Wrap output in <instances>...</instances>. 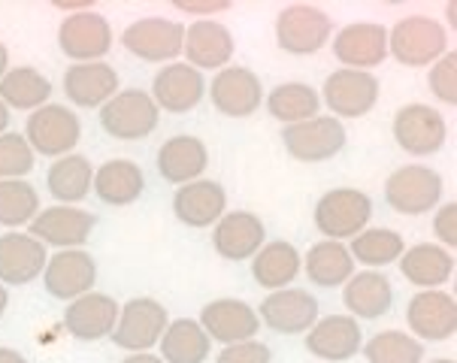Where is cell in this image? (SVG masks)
I'll return each instance as SVG.
<instances>
[{"label":"cell","instance_id":"obj_1","mask_svg":"<svg viewBox=\"0 0 457 363\" xmlns=\"http://www.w3.org/2000/svg\"><path fill=\"white\" fill-rule=\"evenodd\" d=\"M448 49V34L430 15H406L388 30V55L403 67H430Z\"/></svg>","mask_w":457,"mask_h":363},{"label":"cell","instance_id":"obj_2","mask_svg":"<svg viewBox=\"0 0 457 363\" xmlns=\"http://www.w3.org/2000/svg\"><path fill=\"white\" fill-rule=\"evenodd\" d=\"M312 219L324 239L343 243V239H352L361 230H367L370 219H373V200L358 188H330L328 194L319 197Z\"/></svg>","mask_w":457,"mask_h":363},{"label":"cell","instance_id":"obj_3","mask_svg":"<svg viewBox=\"0 0 457 363\" xmlns=\"http://www.w3.org/2000/svg\"><path fill=\"white\" fill-rule=\"evenodd\" d=\"M25 140L34 149V154L43 158H64L73 154V149L82 140V121L70 106L46 103L34 110L25 121Z\"/></svg>","mask_w":457,"mask_h":363},{"label":"cell","instance_id":"obj_4","mask_svg":"<svg viewBox=\"0 0 457 363\" xmlns=\"http://www.w3.org/2000/svg\"><path fill=\"white\" fill-rule=\"evenodd\" d=\"M100 128L112 136V140H145L149 134L158 130L161 110L154 106L149 91L143 88H128L119 91L110 103L100 106Z\"/></svg>","mask_w":457,"mask_h":363},{"label":"cell","instance_id":"obj_5","mask_svg":"<svg viewBox=\"0 0 457 363\" xmlns=\"http://www.w3.org/2000/svg\"><path fill=\"white\" fill-rule=\"evenodd\" d=\"M333 40L330 15L315 4H291L276 19V43L288 55H315Z\"/></svg>","mask_w":457,"mask_h":363},{"label":"cell","instance_id":"obj_6","mask_svg":"<svg viewBox=\"0 0 457 363\" xmlns=\"http://www.w3.org/2000/svg\"><path fill=\"white\" fill-rule=\"evenodd\" d=\"M167 324L170 315L164 303H158L154 297H134L119 309V321H115L110 339L130 354L152 351L164 336Z\"/></svg>","mask_w":457,"mask_h":363},{"label":"cell","instance_id":"obj_7","mask_svg":"<svg viewBox=\"0 0 457 363\" xmlns=\"http://www.w3.org/2000/svg\"><path fill=\"white\" fill-rule=\"evenodd\" d=\"M385 200L400 215H424L443 200V176L424 164H403L385 182Z\"/></svg>","mask_w":457,"mask_h":363},{"label":"cell","instance_id":"obj_8","mask_svg":"<svg viewBox=\"0 0 457 363\" xmlns=\"http://www.w3.org/2000/svg\"><path fill=\"white\" fill-rule=\"evenodd\" d=\"M345 128L333 115H315L300 125H288L282 130V145L294 161L303 164H321V161L337 158L345 149Z\"/></svg>","mask_w":457,"mask_h":363},{"label":"cell","instance_id":"obj_9","mask_svg":"<svg viewBox=\"0 0 457 363\" xmlns=\"http://www.w3.org/2000/svg\"><path fill=\"white\" fill-rule=\"evenodd\" d=\"M394 143L412 158H428L445 145L448 125L443 112L428 103H406L394 115Z\"/></svg>","mask_w":457,"mask_h":363},{"label":"cell","instance_id":"obj_10","mask_svg":"<svg viewBox=\"0 0 457 363\" xmlns=\"http://www.w3.org/2000/svg\"><path fill=\"white\" fill-rule=\"evenodd\" d=\"M115 37L112 25L100 12H73L61 21L58 28V45L73 64H91L110 55Z\"/></svg>","mask_w":457,"mask_h":363},{"label":"cell","instance_id":"obj_11","mask_svg":"<svg viewBox=\"0 0 457 363\" xmlns=\"http://www.w3.org/2000/svg\"><path fill=\"white\" fill-rule=\"evenodd\" d=\"M121 45L139 61H149V64H173L182 55L185 45V28L173 19H161V15H149V19H139L134 25L125 28L121 34Z\"/></svg>","mask_w":457,"mask_h":363},{"label":"cell","instance_id":"obj_12","mask_svg":"<svg viewBox=\"0 0 457 363\" xmlns=\"http://www.w3.org/2000/svg\"><path fill=\"white\" fill-rule=\"evenodd\" d=\"M378 79L363 70H333L321 88V103L333 112V119H363L378 103Z\"/></svg>","mask_w":457,"mask_h":363},{"label":"cell","instance_id":"obj_13","mask_svg":"<svg viewBox=\"0 0 457 363\" xmlns=\"http://www.w3.org/2000/svg\"><path fill=\"white\" fill-rule=\"evenodd\" d=\"M97 224V215L88 210H79V206H46V210L37 212V219L28 224L30 236L40 239L46 249H82L88 243L91 230Z\"/></svg>","mask_w":457,"mask_h":363},{"label":"cell","instance_id":"obj_14","mask_svg":"<svg viewBox=\"0 0 457 363\" xmlns=\"http://www.w3.org/2000/svg\"><path fill=\"white\" fill-rule=\"evenodd\" d=\"M330 49L345 70L370 73L388 58V28L378 21H354L333 37Z\"/></svg>","mask_w":457,"mask_h":363},{"label":"cell","instance_id":"obj_15","mask_svg":"<svg viewBox=\"0 0 457 363\" xmlns=\"http://www.w3.org/2000/svg\"><path fill=\"white\" fill-rule=\"evenodd\" d=\"M254 312H258L263 327L282 336H297L319 321V300L303 288H282L270 291Z\"/></svg>","mask_w":457,"mask_h":363},{"label":"cell","instance_id":"obj_16","mask_svg":"<svg viewBox=\"0 0 457 363\" xmlns=\"http://www.w3.org/2000/svg\"><path fill=\"white\" fill-rule=\"evenodd\" d=\"M40 279H43V288L49 297L70 303V300L91 293V288L97 285V260L82 249L58 252L46 260V269H43Z\"/></svg>","mask_w":457,"mask_h":363},{"label":"cell","instance_id":"obj_17","mask_svg":"<svg viewBox=\"0 0 457 363\" xmlns=\"http://www.w3.org/2000/svg\"><path fill=\"white\" fill-rule=\"evenodd\" d=\"M406 324L418 342H445L457 334V300L445 291H418L406 306Z\"/></svg>","mask_w":457,"mask_h":363},{"label":"cell","instance_id":"obj_18","mask_svg":"<svg viewBox=\"0 0 457 363\" xmlns=\"http://www.w3.org/2000/svg\"><path fill=\"white\" fill-rule=\"evenodd\" d=\"M149 95L158 110L185 115V112L197 110L200 100L206 97V79H204V73L195 70L191 64L173 61V64H164L154 73Z\"/></svg>","mask_w":457,"mask_h":363},{"label":"cell","instance_id":"obj_19","mask_svg":"<svg viewBox=\"0 0 457 363\" xmlns=\"http://www.w3.org/2000/svg\"><path fill=\"white\" fill-rule=\"evenodd\" d=\"M197 321H200V327L206 330V336L221 345L249 342L261 330V318H258V312H254V306H249L245 300H234V297H221V300L206 303Z\"/></svg>","mask_w":457,"mask_h":363},{"label":"cell","instance_id":"obj_20","mask_svg":"<svg viewBox=\"0 0 457 363\" xmlns=\"http://www.w3.org/2000/svg\"><path fill=\"white\" fill-rule=\"evenodd\" d=\"M209 100L228 119H249L263 103V85L249 67H224L209 82Z\"/></svg>","mask_w":457,"mask_h":363},{"label":"cell","instance_id":"obj_21","mask_svg":"<svg viewBox=\"0 0 457 363\" xmlns=\"http://www.w3.org/2000/svg\"><path fill=\"white\" fill-rule=\"evenodd\" d=\"M363 330L352 315H328L306 330V351L319 360L343 363L361 354Z\"/></svg>","mask_w":457,"mask_h":363},{"label":"cell","instance_id":"obj_22","mask_svg":"<svg viewBox=\"0 0 457 363\" xmlns=\"http://www.w3.org/2000/svg\"><path fill=\"white\" fill-rule=\"evenodd\" d=\"M119 300L110 293H85V297L70 300L64 309V330L79 342H97L112 334L119 321Z\"/></svg>","mask_w":457,"mask_h":363},{"label":"cell","instance_id":"obj_23","mask_svg":"<svg viewBox=\"0 0 457 363\" xmlns=\"http://www.w3.org/2000/svg\"><path fill=\"white\" fill-rule=\"evenodd\" d=\"M46 260H49V252L30 234L10 230V234L0 236V285L4 288H10V285L21 288V285L40 279Z\"/></svg>","mask_w":457,"mask_h":363},{"label":"cell","instance_id":"obj_24","mask_svg":"<svg viewBox=\"0 0 457 363\" xmlns=\"http://www.w3.org/2000/svg\"><path fill=\"white\" fill-rule=\"evenodd\" d=\"M224 212H228V191H224L221 182L197 179L179 185L173 194V215L185 227H195V230L215 227Z\"/></svg>","mask_w":457,"mask_h":363},{"label":"cell","instance_id":"obj_25","mask_svg":"<svg viewBox=\"0 0 457 363\" xmlns=\"http://www.w3.org/2000/svg\"><path fill=\"white\" fill-rule=\"evenodd\" d=\"M67 100L79 110H100L104 103L119 95V73L106 61H91V64H70L64 70Z\"/></svg>","mask_w":457,"mask_h":363},{"label":"cell","instance_id":"obj_26","mask_svg":"<svg viewBox=\"0 0 457 363\" xmlns=\"http://www.w3.org/2000/svg\"><path fill=\"white\" fill-rule=\"evenodd\" d=\"M267 243V227L254 212H224L212 227V249L224 260H249Z\"/></svg>","mask_w":457,"mask_h":363},{"label":"cell","instance_id":"obj_27","mask_svg":"<svg viewBox=\"0 0 457 363\" xmlns=\"http://www.w3.org/2000/svg\"><path fill=\"white\" fill-rule=\"evenodd\" d=\"M234 34L230 28H224L221 21L212 19H197L191 28H185V58L195 70H224L230 58H234Z\"/></svg>","mask_w":457,"mask_h":363},{"label":"cell","instance_id":"obj_28","mask_svg":"<svg viewBox=\"0 0 457 363\" xmlns=\"http://www.w3.org/2000/svg\"><path fill=\"white\" fill-rule=\"evenodd\" d=\"M209 167V149L200 136L179 134L170 136V140L158 149V173L161 179L170 185H188L197 182Z\"/></svg>","mask_w":457,"mask_h":363},{"label":"cell","instance_id":"obj_29","mask_svg":"<svg viewBox=\"0 0 457 363\" xmlns=\"http://www.w3.org/2000/svg\"><path fill=\"white\" fill-rule=\"evenodd\" d=\"M343 303L354 321H376L391 312L394 306V288L388 276L367 269V273H354L343 285Z\"/></svg>","mask_w":457,"mask_h":363},{"label":"cell","instance_id":"obj_30","mask_svg":"<svg viewBox=\"0 0 457 363\" xmlns=\"http://www.w3.org/2000/svg\"><path fill=\"white\" fill-rule=\"evenodd\" d=\"M400 273L406 282H412L421 291H439L454 276V254L443 245L418 243L400 254Z\"/></svg>","mask_w":457,"mask_h":363},{"label":"cell","instance_id":"obj_31","mask_svg":"<svg viewBox=\"0 0 457 363\" xmlns=\"http://www.w3.org/2000/svg\"><path fill=\"white\" fill-rule=\"evenodd\" d=\"M91 191H95L100 197V203H106V206H130L143 197L145 176L134 161L115 158L95 169V185H91Z\"/></svg>","mask_w":457,"mask_h":363},{"label":"cell","instance_id":"obj_32","mask_svg":"<svg viewBox=\"0 0 457 363\" xmlns=\"http://www.w3.org/2000/svg\"><path fill=\"white\" fill-rule=\"evenodd\" d=\"M300 269H303V254L297 252V245L285 243V239L263 243L261 252L252 258V279L267 291L291 288Z\"/></svg>","mask_w":457,"mask_h":363},{"label":"cell","instance_id":"obj_33","mask_svg":"<svg viewBox=\"0 0 457 363\" xmlns=\"http://www.w3.org/2000/svg\"><path fill=\"white\" fill-rule=\"evenodd\" d=\"M46 185H49V194L58 200V206H76L91 194L95 167L85 154H64V158L52 161Z\"/></svg>","mask_w":457,"mask_h":363},{"label":"cell","instance_id":"obj_34","mask_svg":"<svg viewBox=\"0 0 457 363\" xmlns=\"http://www.w3.org/2000/svg\"><path fill=\"white\" fill-rule=\"evenodd\" d=\"M49 97H52V82L37 67H10L4 79H0V100L12 112L15 110L34 112L49 103Z\"/></svg>","mask_w":457,"mask_h":363},{"label":"cell","instance_id":"obj_35","mask_svg":"<svg viewBox=\"0 0 457 363\" xmlns=\"http://www.w3.org/2000/svg\"><path fill=\"white\" fill-rule=\"evenodd\" d=\"M161 360L164 363H204L212 351V339L197 318H176L161 336Z\"/></svg>","mask_w":457,"mask_h":363},{"label":"cell","instance_id":"obj_36","mask_svg":"<svg viewBox=\"0 0 457 363\" xmlns=\"http://www.w3.org/2000/svg\"><path fill=\"white\" fill-rule=\"evenodd\" d=\"M306 276L319 288H339L354 276V260L343 243H333V239H321L312 249L306 252Z\"/></svg>","mask_w":457,"mask_h":363},{"label":"cell","instance_id":"obj_37","mask_svg":"<svg viewBox=\"0 0 457 363\" xmlns=\"http://www.w3.org/2000/svg\"><path fill=\"white\" fill-rule=\"evenodd\" d=\"M319 110H321L319 91H315L312 85H306V82L276 85V88L267 95V112L273 115L276 121H282L285 128L315 119Z\"/></svg>","mask_w":457,"mask_h":363},{"label":"cell","instance_id":"obj_38","mask_svg":"<svg viewBox=\"0 0 457 363\" xmlns=\"http://www.w3.org/2000/svg\"><path fill=\"white\" fill-rule=\"evenodd\" d=\"M406 252V243L397 230L391 227H367L358 236H352V260H358L363 267H388L394 260H400V254Z\"/></svg>","mask_w":457,"mask_h":363},{"label":"cell","instance_id":"obj_39","mask_svg":"<svg viewBox=\"0 0 457 363\" xmlns=\"http://www.w3.org/2000/svg\"><path fill=\"white\" fill-rule=\"evenodd\" d=\"M40 212V194L28 179L0 182V224L4 227H28Z\"/></svg>","mask_w":457,"mask_h":363},{"label":"cell","instance_id":"obj_40","mask_svg":"<svg viewBox=\"0 0 457 363\" xmlns=\"http://www.w3.org/2000/svg\"><path fill=\"white\" fill-rule=\"evenodd\" d=\"M361 351L367 363H424V342L403 330H382Z\"/></svg>","mask_w":457,"mask_h":363},{"label":"cell","instance_id":"obj_41","mask_svg":"<svg viewBox=\"0 0 457 363\" xmlns=\"http://www.w3.org/2000/svg\"><path fill=\"white\" fill-rule=\"evenodd\" d=\"M34 164H37V154L28 145L25 134H15V130L0 134V182L25 179L30 169H34Z\"/></svg>","mask_w":457,"mask_h":363},{"label":"cell","instance_id":"obj_42","mask_svg":"<svg viewBox=\"0 0 457 363\" xmlns=\"http://www.w3.org/2000/svg\"><path fill=\"white\" fill-rule=\"evenodd\" d=\"M428 85L436 100H443L448 106H457V52H445L439 61H433Z\"/></svg>","mask_w":457,"mask_h":363},{"label":"cell","instance_id":"obj_43","mask_svg":"<svg viewBox=\"0 0 457 363\" xmlns=\"http://www.w3.org/2000/svg\"><path fill=\"white\" fill-rule=\"evenodd\" d=\"M215 363H273V351L258 339H249V342L224 345Z\"/></svg>","mask_w":457,"mask_h":363},{"label":"cell","instance_id":"obj_44","mask_svg":"<svg viewBox=\"0 0 457 363\" xmlns=\"http://www.w3.org/2000/svg\"><path fill=\"white\" fill-rule=\"evenodd\" d=\"M433 234H436V239L443 243L445 252L457 249V203L454 200L445 206H439L436 215H433Z\"/></svg>","mask_w":457,"mask_h":363},{"label":"cell","instance_id":"obj_45","mask_svg":"<svg viewBox=\"0 0 457 363\" xmlns=\"http://www.w3.org/2000/svg\"><path fill=\"white\" fill-rule=\"evenodd\" d=\"M173 6L176 10H182V12H191V15H212V12H224V10H230V0H173Z\"/></svg>","mask_w":457,"mask_h":363},{"label":"cell","instance_id":"obj_46","mask_svg":"<svg viewBox=\"0 0 457 363\" xmlns=\"http://www.w3.org/2000/svg\"><path fill=\"white\" fill-rule=\"evenodd\" d=\"M52 6L55 10H64V12H88V10H95V0H52Z\"/></svg>","mask_w":457,"mask_h":363},{"label":"cell","instance_id":"obj_47","mask_svg":"<svg viewBox=\"0 0 457 363\" xmlns=\"http://www.w3.org/2000/svg\"><path fill=\"white\" fill-rule=\"evenodd\" d=\"M0 363H28V358L21 351L15 349H6V345H0Z\"/></svg>","mask_w":457,"mask_h":363},{"label":"cell","instance_id":"obj_48","mask_svg":"<svg viewBox=\"0 0 457 363\" xmlns=\"http://www.w3.org/2000/svg\"><path fill=\"white\" fill-rule=\"evenodd\" d=\"M121 363H164L158 358V354H152V351H139V354H128Z\"/></svg>","mask_w":457,"mask_h":363},{"label":"cell","instance_id":"obj_49","mask_svg":"<svg viewBox=\"0 0 457 363\" xmlns=\"http://www.w3.org/2000/svg\"><path fill=\"white\" fill-rule=\"evenodd\" d=\"M10 70V49H6V43H0V79L6 76Z\"/></svg>","mask_w":457,"mask_h":363},{"label":"cell","instance_id":"obj_50","mask_svg":"<svg viewBox=\"0 0 457 363\" xmlns=\"http://www.w3.org/2000/svg\"><path fill=\"white\" fill-rule=\"evenodd\" d=\"M10 119H12V112L6 110V103L0 100V134H6V130H10Z\"/></svg>","mask_w":457,"mask_h":363},{"label":"cell","instance_id":"obj_51","mask_svg":"<svg viewBox=\"0 0 457 363\" xmlns=\"http://www.w3.org/2000/svg\"><path fill=\"white\" fill-rule=\"evenodd\" d=\"M6 309H10V288H4V285H0V318L6 315Z\"/></svg>","mask_w":457,"mask_h":363},{"label":"cell","instance_id":"obj_52","mask_svg":"<svg viewBox=\"0 0 457 363\" xmlns=\"http://www.w3.org/2000/svg\"><path fill=\"white\" fill-rule=\"evenodd\" d=\"M448 25L454 28V4H448Z\"/></svg>","mask_w":457,"mask_h":363},{"label":"cell","instance_id":"obj_53","mask_svg":"<svg viewBox=\"0 0 457 363\" xmlns=\"http://www.w3.org/2000/svg\"><path fill=\"white\" fill-rule=\"evenodd\" d=\"M428 363H454L452 358H436V360H428Z\"/></svg>","mask_w":457,"mask_h":363}]
</instances>
